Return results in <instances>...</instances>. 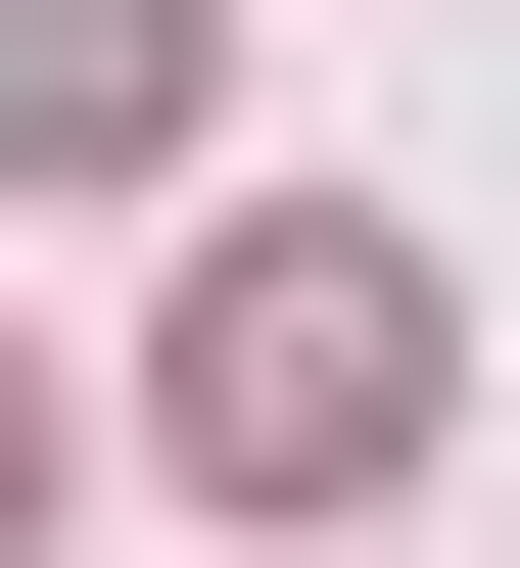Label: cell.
<instances>
[{"instance_id": "6da1fadb", "label": "cell", "mask_w": 520, "mask_h": 568, "mask_svg": "<svg viewBox=\"0 0 520 568\" xmlns=\"http://www.w3.org/2000/svg\"><path fill=\"white\" fill-rule=\"evenodd\" d=\"M426 379H473V284L379 237V190H237V237H190V474H237V521H332V474H426Z\"/></svg>"}, {"instance_id": "7a4b0ae2", "label": "cell", "mask_w": 520, "mask_h": 568, "mask_svg": "<svg viewBox=\"0 0 520 568\" xmlns=\"http://www.w3.org/2000/svg\"><path fill=\"white\" fill-rule=\"evenodd\" d=\"M190 95H237V0H0V190H190Z\"/></svg>"}, {"instance_id": "3957f363", "label": "cell", "mask_w": 520, "mask_h": 568, "mask_svg": "<svg viewBox=\"0 0 520 568\" xmlns=\"http://www.w3.org/2000/svg\"><path fill=\"white\" fill-rule=\"evenodd\" d=\"M0 521H48V426H0Z\"/></svg>"}]
</instances>
